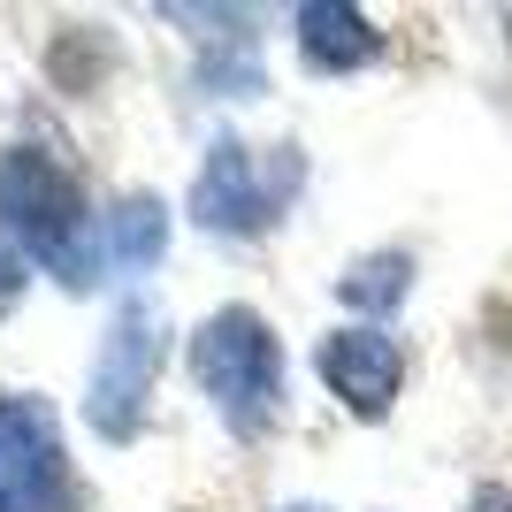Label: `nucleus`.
<instances>
[{"instance_id":"f8f14e48","label":"nucleus","mask_w":512,"mask_h":512,"mask_svg":"<svg viewBox=\"0 0 512 512\" xmlns=\"http://www.w3.org/2000/svg\"><path fill=\"white\" fill-rule=\"evenodd\" d=\"M283 512H321V505H283Z\"/></svg>"},{"instance_id":"7ed1b4c3","label":"nucleus","mask_w":512,"mask_h":512,"mask_svg":"<svg viewBox=\"0 0 512 512\" xmlns=\"http://www.w3.org/2000/svg\"><path fill=\"white\" fill-rule=\"evenodd\" d=\"M299 176H306V161L291 146L253 153V146H237V138H214L207 161H199V184H192L199 230H214V237H260L283 207H291Z\"/></svg>"},{"instance_id":"9b49d317","label":"nucleus","mask_w":512,"mask_h":512,"mask_svg":"<svg viewBox=\"0 0 512 512\" xmlns=\"http://www.w3.org/2000/svg\"><path fill=\"white\" fill-rule=\"evenodd\" d=\"M467 512H512V490L505 482H482V490L467 497Z\"/></svg>"},{"instance_id":"423d86ee","label":"nucleus","mask_w":512,"mask_h":512,"mask_svg":"<svg viewBox=\"0 0 512 512\" xmlns=\"http://www.w3.org/2000/svg\"><path fill=\"white\" fill-rule=\"evenodd\" d=\"M321 383L337 390L344 406L360 413V421H383L390 398H398V383H406V352H398V337H383V329H337V337H321L314 352Z\"/></svg>"},{"instance_id":"20e7f679","label":"nucleus","mask_w":512,"mask_h":512,"mask_svg":"<svg viewBox=\"0 0 512 512\" xmlns=\"http://www.w3.org/2000/svg\"><path fill=\"white\" fill-rule=\"evenodd\" d=\"M161 383V314L146 299H123L107 321L100 352H92V383H85V421L107 444H130L146 421V398Z\"/></svg>"},{"instance_id":"9d476101","label":"nucleus","mask_w":512,"mask_h":512,"mask_svg":"<svg viewBox=\"0 0 512 512\" xmlns=\"http://www.w3.org/2000/svg\"><path fill=\"white\" fill-rule=\"evenodd\" d=\"M23 283H31V260H23L16 237L0 230V314H16V306H23Z\"/></svg>"},{"instance_id":"0eeeda50","label":"nucleus","mask_w":512,"mask_h":512,"mask_svg":"<svg viewBox=\"0 0 512 512\" xmlns=\"http://www.w3.org/2000/svg\"><path fill=\"white\" fill-rule=\"evenodd\" d=\"M291 23H299V62H306V69H321V77L367 69L375 54H383L375 23H367L360 8H344V0H306Z\"/></svg>"},{"instance_id":"f03ea898","label":"nucleus","mask_w":512,"mask_h":512,"mask_svg":"<svg viewBox=\"0 0 512 512\" xmlns=\"http://www.w3.org/2000/svg\"><path fill=\"white\" fill-rule=\"evenodd\" d=\"M192 375L214 398V413H222L230 436L253 444V436L276 428V413H283V344L268 337V321H260L253 306H222V314L199 321Z\"/></svg>"},{"instance_id":"6e6552de","label":"nucleus","mask_w":512,"mask_h":512,"mask_svg":"<svg viewBox=\"0 0 512 512\" xmlns=\"http://www.w3.org/2000/svg\"><path fill=\"white\" fill-rule=\"evenodd\" d=\"M161 253H169V207H161V199L130 192L115 214H100V268L138 276V268H153Z\"/></svg>"},{"instance_id":"1a4fd4ad","label":"nucleus","mask_w":512,"mask_h":512,"mask_svg":"<svg viewBox=\"0 0 512 512\" xmlns=\"http://www.w3.org/2000/svg\"><path fill=\"white\" fill-rule=\"evenodd\" d=\"M406 283H413L406 253H367V260H352V268L337 276V299L360 306V314H390V306L406 299Z\"/></svg>"},{"instance_id":"39448f33","label":"nucleus","mask_w":512,"mask_h":512,"mask_svg":"<svg viewBox=\"0 0 512 512\" xmlns=\"http://www.w3.org/2000/svg\"><path fill=\"white\" fill-rule=\"evenodd\" d=\"M0 512H62V428L46 398H0Z\"/></svg>"},{"instance_id":"f257e3e1","label":"nucleus","mask_w":512,"mask_h":512,"mask_svg":"<svg viewBox=\"0 0 512 512\" xmlns=\"http://www.w3.org/2000/svg\"><path fill=\"white\" fill-rule=\"evenodd\" d=\"M0 230L23 245V260H39L69 291L100 283V214L85 207L77 176L54 153H39V146L0 153Z\"/></svg>"}]
</instances>
